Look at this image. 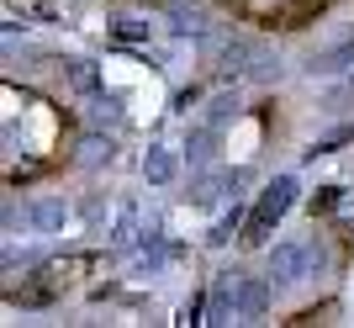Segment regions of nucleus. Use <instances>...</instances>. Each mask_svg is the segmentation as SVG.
<instances>
[{
  "mask_svg": "<svg viewBox=\"0 0 354 328\" xmlns=\"http://www.w3.org/2000/svg\"><path fill=\"white\" fill-rule=\"evenodd\" d=\"M291 201H296V175H275V180L265 185V196L254 201L249 223H243V244H249V249H265L270 233L281 228V217L291 212Z\"/></svg>",
  "mask_w": 354,
  "mask_h": 328,
  "instance_id": "nucleus-1",
  "label": "nucleus"
},
{
  "mask_svg": "<svg viewBox=\"0 0 354 328\" xmlns=\"http://www.w3.org/2000/svg\"><path fill=\"white\" fill-rule=\"evenodd\" d=\"M323 265H328V249L317 239L312 244H275V249H270V275H275L281 286L307 281V275H317Z\"/></svg>",
  "mask_w": 354,
  "mask_h": 328,
  "instance_id": "nucleus-2",
  "label": "nucleus"
},
{
  "mask_svg": "<svg viewBox=\"0 0 354 328\" xmlns=\"http://www.w3.org/2000/svg\"><path fill=\"white\" fill-rule=\"evenodd\" d=\"M169 27H175V37L201 43V37L217 32V21H212V11H207V6H196V0H169Z\"/></svg>",
  "mask_w": 354,
  "mask_h": 328,
  "instance_id": "nucleus-3",
  "label": "nucleus"
},
{
  "mask_svg": "<svg viewBox=\"0 0 354 328\" xmlns=\"http://www.w3.org/2000/svg\"><path fill=\"white\" fill-rule=\"evenodd\" d=\"M270 291L275 286L265 275H238V323H259L270 313Z\"/></svg>",
  "mask_w": 354,
  "mask_h": 328,
  "instance_id": "nucleus-4",
  "label": "nucleus"
},
{
  "mask_svg": "<svg viewBox=\"0 0 354 328\" xmlns=\"http://www.w3.org/2000/svg\"><path fill=\"white\" fill-rule=\"evenodd\" d=\"M27 223L37 228V233H64V223H69V207H64L59 196H43V201H32Z\"/></svg>",
  "mask_w": 354,
  "mask_h": 328,
  "instance_id": "nucleus-5",
  "label": "nucleus"
},
{
  "mask_svg": "<svg viewBox=\"0 0 354 328\" xmlns=\"http://www.w3.org/2000/svg\"><path fill=\"white\" fill-rule=\"evenodd\" d=\"M344 69H354V37L349 43H339V48H328V53H317V59H307V75L317 80V75H344Z\"/></svg>",
  "mask_w": 354,
  "mask_h": 328,
  "instance_id": "nucleus-6",
  "label": "nucleus"
},
{
  "mask_svg": "<svg viewBox=\"0 0 354 328\" xmlns=\"http://www.w3.org/2000/svg\"><path fill=\"white\" fill-rule=\"evenodd\" d=\"M212 159H217V122L196 127L191 143H185V164H196V170H201V164H212Z\"/></svg>",
  "mask_w": 354,
  "mask_h": 328,
  "instance_id": "nucleus-7",
  "label": "nucleus"
},
{
  "mask_svg": "<svg viewBox=\"0 0 354 328\" xmlns=\"http://www.w3.org/2000/svg\"><path fill=\"white\" fill-rule=\"evenodd\" d=\"M64 80H69L80 95H101V75H95L90 59H64Z\"/></svg>",
  "mask_w": 354,
  "mask_h": 328,
  "instance_id": "nucleus-8",
  "label": "nucleus"
},
{
  "mask_svg": "<svg viewBox=\"0 0 354 328\" xmlns=\"http://www.w3.org/2000/svg\"><path fill=\"white\" fill-rule=\"evenodd\" d=\"M143 175H148V185H169V180L180 175V159L169 149H148V159H143Z\"/></svg>",
  "mask_w": 354,
  "mask_h": 328,
  "instance_id": "nucleus-9",
  "label": "nucleus"
},
{
  "mask_svg": "<svg viewBox=\"0 0 354 328\" xmlns=\"http://www.w3.org/2000/svg\"><path fill=\"white\" fill-rule=\"evenodd\" d=\"M164 254H169V249H164V233H159V228H143V239H138V259H143L148 270H159Z\"/></svg>",
  "mask_w": 354,
  "mask_h": 328,
  "instance_id": "nucleus-10",
  "label": "nucleus"
},
{
  "mask_svg": "<svg viewBox=\"0 0 354 328\" xmlns=\"http://www.w3.org/2000/svg\"><path fill=\"white\" fill-rule=\"evenodd\" d=\"M111 32H117L122 43H148V21H138V16H117V21H111Z\"/></svg>",
  "mask_w": 354,
  "mask_h": 328,
  "instance_id": "nucleus-11",
  "label": "nucleus"
},
{
  "mask_svg": "<svg viewBox=\"0 0 354 328\" xmlns=\"http://www.w3.org/2000/svg\"><path fill=\"white\" fill-rule=\"evenodd\" d=\"M80 159H85V164H111V159H117V143H111V138H85V154H80Z\"/></svg>",
  "mask_w": 354,
  "mask_h": 328,
  "instance_id": "nucleus-12",
  "label": "nucleus"
},
{
  "mask_svg": "<svg viewBox=\"0 0 354 328\" xmlns=\"http://www.w3.org/2000/svg\"><path fill=\"white\" fill-rule=\"evenodd\" d=\"M238 228H243V217H238V207H233V212H227V217H222V223L207 233V244H227V239L238 233Z\"/></svg>",
  "mask_w": 354,
  "mask_h": 328,
  "instance_id": "nucleus-13",
  "label": "nucleus"
},
{
  "mask_svg": "<svg viewBox=\"0 0 354 328\" xmlns=\"http://www.w3.org/2000/svg\"><path fill=\"white\" fill-rule=\"evenodd\" d=\"M233 111H238V95H217V101H212V111H207V122H217V127H222Z\"/></svg>",
  "mask_w": 354,
  "mask_h": 328,
  "instance_id": "nucleus-14",
  "label": "nucleus"
},
{
  "mask_svg": "<svg viewBox=\"0 0 354 328\" xmlns=\"http://www.w3.org/2000/svg\"><path fill=\"white\" fill-rule=\"evenodd\" d=\"M339 207V185H328L323 196H312V212H333Z\"/></svg>",
  "mask_w": 354,
  "mask_h": 328,
  "instance_id": "nucleus-15",
  "label": "nucleus"
}]
</instances>
